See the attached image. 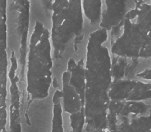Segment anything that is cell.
<instances>
[{
    "instance_id": "obj_8",
    "label": "cell",
    "mask_w": 151,
    "mask_h": 132,
    "mask_svg": "<svg viewBox=\"0 0 151 132\" xmlns=\"http://www.w3.org/2000/svg\"><path fill=\"white\" fill-rule=\"evenodd\" d=\"M52 0H30V24L39 20L50 26V16Z\"/></svg>"
},
{
    "instance_id": "obj_11",
    "label": "cell",
    "mask_w": 151,
    "mask_h": 132,
    "mask_svg": "<svg viewBox=\"0 0 151 132\" xmlns=\"http://www.w3.org/2000/svg\"><path fill=\"white\" fill-rule=\"evenodd\" d=\"M149 1H150V2L151 3V0H149Z\"/></svg>"
},
{
    "instance_id": "obj_2",
    "label": "cell",
    "mask_w": 151,
    "mask_h": 132,
    "mask_svg": "<svg viewBox=\"0 0 151 132\" xmlns=\"http://www.w3.org/2000/svg\"><path fill=\"white\" fill-rule=\"evenodd\" d=\"M112 56L124 59H151V3L132 0L122 25L109 34Z\"/></svg>"
},
{
    "instance_id": "obj_6",
    "label": "cell",
    "mask_w": 151,
    "mask_h": 132,
    "mask_svg": "<svg viewBox=\"0 0 151 132\" xmlns=\"http://www.w3.org/2000/svg\"><path fill=\"white\" fill-rule=\"evenodd\" d=\"M116 130V132H151V110L142 115L122 117Z\"/></svg>"
},
{
    "instance_id": "obj_7",
    "label": "cell",
    "mask_w": 151,
    "mask_h": 132,
    "mask_svg": "<svg viewBox=\"0 0 151 132\" xmlns=\"http://www.w3.org/2000/svg\"><path fill=\"white\" fill-rule=\"evenodd\" d=\"M82 8L85 22L97 28L101 21L103 0H82Z\"/></svg>"
},
{
    "instance_id": "obj_5",
    "label": "cell",
    "mask_w": 151,
    "mask_h": 132,
    "mask_svg": "<svg viewBox=\"0 0 151 132\" xmlns=\"http://www.w3.org/2000/svg\"><path fill=\"white\" fill-rule=\"evenodd\" d=\"M131 4L130 0H103V9L99 27L109 33L116 30L123 22Z\"/></svg>"
},
{
    "instance_id": "obj_9",
    "label": "cell",
    "mask_w": 151,
    "mask_h": 132,
    "mask_svg": "<svg viewBox=\"0 0 151 132\" xmlns=\"http://www.w3.org/2000/svg\"><path fill=\"white\" fill-rule=\"evenodd\" d=\"M52 101V124L51 132H65L61 91L59 89L55 90L53 94Z\"/></svg>"
},
{
    "instance_id": "obj_3",
    "label": "cell",
    "mask_w": 151,
    "mask_h": 132,
    "mask_svg": "<svg viewBox=\"0 0 151 132\" xmlns=\"http://www.w3.org/2000/svg\"><path fill=\"white\" fill-rule=\"evenodd\" d=\"M31 25L27 54L26 90L29 100H44L50 95L54 62L50 30L44 22Z\"/></svg>"
},
{
    "instance_id": "obj_10",
    "label": "cell",
    "mask_w": 151,
    "mask_h": 132,
    "mask_svg": "<svg viewBox=\"0 0 151 132\" xmlns=\"http://www.w3.org/2000/svg\"><path fill=\"white\" fill-rule=\"evenodd\" d=\"M136 77L139 79L151 81V64L137 72L136 73Z\"/></svg>"
},
{
    "instance_id": "obj_4",
    "label": "cell",
    "mask_w": 151,
    "mask_h": 132,
    "mask_svg": "<svg viewBox=\"0 0 151 132\" xmlns=\"http://www.w3.org/2000/svg\"><path fill=\"white\" fill-rule=\"evenodd\" d=\"M85 22L82 0H52L50 30L55 61L81 41Z\"/></svg>"
},
{
    "instance_id": "obj_1",
    "label": "cell",
    "mask_w": 151,
    "mask_h": 132,
    "mask_svg": "<svg viewBox=\"0 0 151 132\" xmlns=\"http://www.w3.org/2000/svg\"><path fill=\"white\" fill-rule=\"evenodd\" d=\"M109 33L98 27L88 35L84 58V115L86 132L109 131L108 116L113 83V64Z\"/></svg>"
}]
</instances>
